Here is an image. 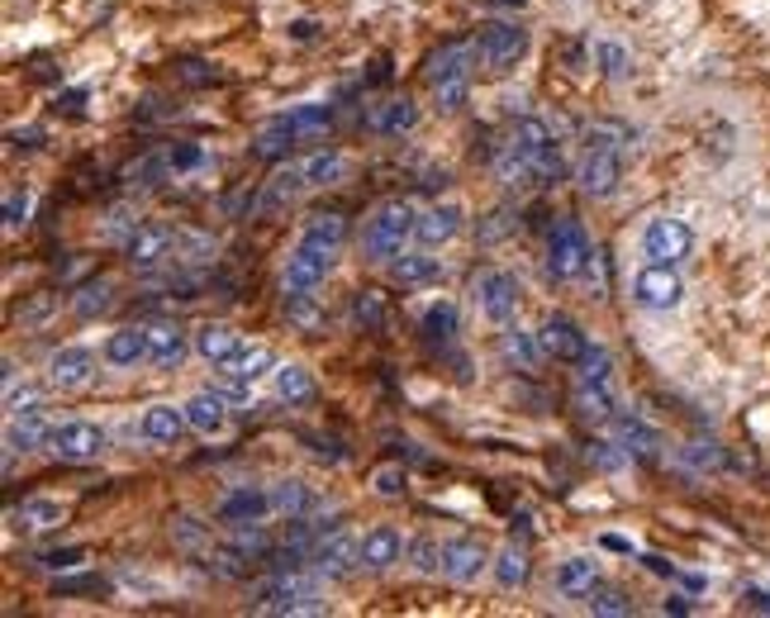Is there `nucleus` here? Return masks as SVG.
<instances>
[{"mask_svg":"<svg viewBox=\"0 0 770 618\" xmlns=\"http://www.w3.org/2000/svg\"><path fill=\"white\" fill-rule=\"evenodd\" d=\"M495 167H499V182H509V186H552V182H562V171H566L557 138H552L547 124L533 119V115H524L509 129V144L499 148Z\"/></svg>","mask_w":770,"mask_h":618,"instance_id":"f257e3e1","label":"nucleus"},{"mask_svg":"<svg viewBox=\"0 0 770 618\" xmlns=\"http://www.w3.org/2000/svg\"><path fill=\"white\" fill-rule=\"evenodd\" d=\"M319 576V571H314ZM304 571H276L272 580H262L253 590V614H324L329 599L319 590V580Z\"/></svg>","mask_w":770,"mask_h":618,"instance_id":"f03ea898","label":"nucleus"},{"mask_svg":"<svg viewBox=\"0 0 770 618\" xmlns=\"http://www.w3.org/2000/svg\"><path fill=\"white\" fill-rule=\"evenodd\" d=\"M186 247H209L205 238L186 234V228H167V224H138L129 238H124V257H129L134 272H157L182 262Z\"/></svg>","mask_w":770,"mask_h":618,"instance_id":"7ed1b4c3","label":"nucleus"},{"mask_svg":"<svg viewBox=\"0 0 770 618\" xmlns=\"http://www.w3.org/2000/svg\"><path fill=\"white\" fill-rule=\"evenodd\" d=\"M415 228H419V209L415 200H386L376 215L367 219V234H362V253L376 257V262H390V257H400L405 253V243L415 238Z\"/></svg>","mask_w":770,"mask_h":618,"instance_id":"20e7f679","label":"nucleus"},{"mask_svg":"<svg viewBox=\"0 0 770 618\" xmlns=\"http://www.w3.org/2000/svg\"><path fill=\"white\" fill-rule=\"evenodd\" d=\"M471 62H476V48H467V43H447L442 52H433V62H428V86H433L438 110H461V105H467Z\"/></svg>","mask_w":770,"mask_h":618,"instance_id":"39448f33","label":"nucleus"},{"mask_svg":"<svg viewBox=\"0 0 770 618\" xmlns=\"http://www.w3.org/2000/svg\"><path fill=\"white\" fill-rule=\"evenodd\" d=\"M471 48H476V67H480V72L505 77V72H514V67L528 58L533 39H528V29H518L509 20H495V24H486L476 33Z\"/></svg>","mask_w":770,"mask_h":618,"instance_id":"423d86ee","label":"nucleus"},{"mask_svg":"<svg viewBox=\"0 0 770 618\" xmlns=\"http://www.w3.org/2000/svg\"><path fill=\"white\" fill-rule=\"evenodd\" d=\"M547 267L557 281H581L589 267H595V247H589L585 228L576 219H562L547 234Z\"/></svg>","mask_w":770,"mask_h":618,"instance_id":"0eeeda50","label":"nucleus"},{"mask_svg":"<svg viewBox=\"0 0 770 618\" xmlns=\"http://www.w3.org/2000/svg\"><path fill=\"white\" fill-rule=\"evenodd\" d=\"M105 448H110V438H105V429H100V423H91V419H67L48 438V452L58 457V462H77V467L96 462Z\"/></svg>","mask_w":770,"mask_h":618,"instance_id":"6e6552de","label":"nucleus"},{"mask_svg":"<svg viewBox=\"0 0 770 618\" xmlns=\"http://www.w3.org/2000/svg\"><path fill=\"white\" fill-rule=\"evenodd\" d=\"M633 300L642 310H675L685 300V281H680L675 262H647L633 276Z\"/></svg>","mask_w":770,"mask_h":618,"instance_id":"1a4fd4ad","label":"nucleus"},{"mask_svg":"<svg viewBox=\"0 0 770 618\" xmlns=\"http://www.w3.org/2000/svg\"><path fill=\"white\" fill-rule=\"evenodd\" d=\"M471 295H476V310L486 314L490 324H509L514 314H518V281L509 272H499V267L476 272Z\"/></svg>","mask_w":770,"mask_h":618,"instance_id":"9d476101","label":"nucleus"},{"mask_svg":"<svg viewBox=\"0 0 770 618\" xmlns=\"http://www.w3.org/2000/svg\"><path fill=\"white\" fill-rule=\"evenodd\" d=\"M333 253L338 247H319V243H304L291 257H285V291L291 295H314L319 286H324V276L333 272Z\"/></svg>","mask_w":770,"mask_h":618,"instance_id":"9b49d317","label":"nucleus"},{"mask_svg":"<svg viewBox=\"0 0 770 618\" xmlns=\"http://www.w3.org/2000/svg\"><path fill=\"white\" fill-rule=\"evenodd\" d=\"M310 567L324 580H348L357 567H362V538H352L348 528H333V533H324L314 542Z\"/></svg>","mask_w":770,"mask_h":618,"instance_id":"f8f14e48","label":"nucleus"},{"mask_svg":"<svg viewBox=\"0 0 770 618\" xmlns=\"http://www.w3.org/2000/svg\"><path fill=\"white\" fill-rule=\"evenodd\" d=\"M642 253H647L652 262H685L694 253V228L685 219L661 215V219H652L647 228H642Z\"/></svg>","mask_w":770,"mask_h":618,"instance_id":"ddd939ff","label":"nucleus"},{"mask_svg":"<svg viewBox=\"0 0 770 618\" xmlns=\"http://www.w3.org/2000/svg\"><path fill=\"white\" fill-rule=\"evenodd\" d=\"M623 182V153H604V148H585L576 163V186L589 200H608Z\"/></svg>","mask_w":770,"mask_h":618,"instance_id":"4468645a","label":"nucleus"},{"mask_svg":"<svg viewBox=\"0 0 770 618\" xmlns=\"http://www.w3.org/2000/svg\"><path fill=\"white\" fill-rule=\"evenodd\" d=\"M96 381V352L91 347H58L48 357V385L52 391H86V385Z\"/></svg>","mask_w":770,"mask_h":618,"instance_id":"2eb2a0df","label":"nucleus"},{"mask_svg":"<svg viewBox=\"0 0 770 618\" xmlns=\"http://www.w3.org/2000/svg\"><path fill=\"white\" fill-rule=\"evenodd\" d=\"M537 343H543L547 357L571 362V366H581V357L589 352V339L581 333V324H576V320H566V314H547L543 328H537Z\"/></svg>","mask_w":770,"mask_h":618,"instance_id":"dca6fc26","label":"nucleus"},{"mask_svg":"<svg viewBox=\"0 0 770 618\" xmlns=\"http://www.w3.org/2000/svg\"><path fill=\"white\" fill-rule=\"evenodd\" d=\"M486 567H495V561L476 538H447L442 542V576L447 580H457V586H476Z\"/></svg>","mask_w":770,"mask_h":618,"instance_id":"f3484780","label":"nucleus"},{"mask_svg":"<svg viewBox=\"0 0 770 618\" xmlns=\"http://www.w3.org/2000/svg\"><path fill=\"white\" fill-rule=\"evenodd\" d=\"M276 514V500H272V490H257V485H238V490H228L220 509H214V519L220 523H262V519H272Z\"/></svg>","mask_w":770,"mask_h":618,"instance_id":"a211bd4d","label":"nucleus"},{"mask_svg":"<svg viewBox=\"0 0 770 618\" xmlns=\"http://www.w3.org/2000/svg\"><path fill=\"white\" fill-rule=\"evenodd\" d=\"M461 209L457 200H438V205H428L423 215H419V228H415V238L423 243V247H442V243H452L457 234H461Z\"/></svg>","mask_w":770,"mask_h":618,"instance_id":"6ab92c4d","label":"nucleus"},{"mask_svg":"<svg viewBox=\"0 0 770 618\" xmlns=\"http://www.w3.org/2000/svg\"><path fill=\"white\" fill-rule=\"evenodd\" d=\"M143 339H148V362L153 366H182L186 362V352H191V343H186V328L182 324H172V320H157V324H148L143 328Z\"/></svg>","mask_w":770,"mask_h":618,"instance_id":"aec40b11","label":"nucleus"},{"mask_svg":"<svg viewBox=\"0 0 770 618\" xmlns=\"http://www.w3.org/2000/svg\"><path fill=\"white\" fill-rule=\"evenodd\" d=\"M614 443L628 457H637V462H656L661 457V433L637 414H614Z\"/></svg>","mask_w":770,"mask_h":618,"instance_id":"412c9836","label":"nucleus"},{"mask_svg":"<svg viewBox=\"0 0 770 618\" xmlns=\"http://www.w3.org/2000/svg\"><path fill=\"white\" fill-rule=\"evenodd\" d=\"M58 523H67V504L48 500V494H29L25 504L10 509V528H20V533H48Z\"/></svg>","mask_w":770,"mask_h":618,"instance_id":"4be33fe9","label":"nucleus"},{"mask_svg":"<svg viewBox=\"0 0 770 618\" xmlns=\"http://www.w3.org/2000/svg\"><path fill=\"white\" fill-rule=\"evenodd\" d=\"M186 429H191L186 404H182V410H176V404H148V410H143V419H138V433L148 438V443H163V448H172Z\"/></svg>","mask_w":770,"mask_h":618,"instance_id":"5701e85b","label":"nucleus"},{"mask_svg":"<svg viewBox=\"0 0 770 618\" xmlns=\"http://www.w3.org/2000/svg\"><path fill=\"white\" fill-rule=\"evenodd\" d=\"M367 124L376 134H386V138H396V134H409L419 124V105L409 100V96H390L381 105H371L367 110Z\"/></svg>","mask_w":770,"mask_h":618,"instance_id":"b1692460","label":"nucleus"},{"mask_svg":"<svg viewBox=\"0 0 770 618\" xmlns=\"http://www.w3.org/2000/svg\"><path fill=\"white\" fill-rule=\"evenodd\" d=\"M195 352H201L209 366H228L243 352V333H234L228 324H201L195 328Z\"/></svg>","mask_w":770,"mask_h":618,"instance_id":"393cba45","label":"nucleus"},{"mask_svg":"<svg viewBox=\"0 0 770 618\" xmlns=\"http://www.w3.org/2000/svg\"><path fill=\"white\" fill-rule=\"evenodd\" d=\"M58 423H48L43 410H29V414H10V429H6V448L14 452H33V448H48V438Z\"/></svg>","mask_w":770,"mask_h":618,"instance_id":"a878e982","label":"nucleus"},{"mask_svg":"<svg viewBox=\"0 0 770 618\" xmlns=\"http://www.w3.org/2000/svg\"><path fill=\"white\" fill-rule=\"evenodd\" d=\"M400 557H405V538H400V528L381 523V528H371V533L362 538V567H367V571H390Z\"/></svg>","mask_w":770,"mask_h":618,"instance_id":"bb28decb","label":"nucleus"},{"mask_svg":"<svg viewBox=\"0 0 770 618\" xmlns=\"http://www.w3.org/2000/svg\"><path fill=\"white\" fill-rule=\"evenodd\" d=\"M600 580H604V571H600L595 557H566L562 567H557V595H566V599H589V590H595Z\"/></svg>","mask_w":770,"mask_h":618,"instance_id":"cd10ccee","label":"nucleus"},{"mask_svg":"<svg viewBox=\"0 0 770 618\" xmlns=\"http://www.w3.org/2000/svg\"><path fill=\"white\" fill-rule=\"evenodd\" d=\"M186 419H191V429L201 433V438H220V433L228 429L224 395H214V391H205V395H191V400H186Z\"/></svg>","mask_w":770,"mask_h":618,"instance_id":"c85d7f7f","label":"nucleus"},{"mask_svg":"<svg viewBox=\"0 0 770 618\" xmlns=\"http://www.w3.org/2000/svg\"><path fill=\"white\" fill-rule=\"evenodd\" d=\"M272 381H276V400H281V404H310V400L319 395L314 376H310V371H304L300 362L276 366V371H272Z\"/></svg>","mask_w":770,"mask_h":618,"instance_id":"c756f323","label":"nucleus"},{"mask_svg":"<svg viewBox=\"0 0 770 618\" xmlns=\"http://www.w3.org/2000/svg\"><path fill=\"white\" fill-rule=\"evenodd\" d=\"M304 190H310V182H304V167L300 163H291V167H281L272 182H266V190H262V205L266 209H285V205H295Z\"/></svg>","mask_w":770,"mask_h":618,"instance_id":"7c9ffc66","label":"nucleus"},{"mask_svg":"<svg viewBox=\"0 0 770 618\" xmlns=\"http://www.w3.org/2000/svg\"><path fill=\"white\" fill-rule=\"evenodd\" d=\"M304 182H310V190H324V186H338L343 182V171H348V157L338 153V148H319L304 157Z\"/></svg>","mask_w":770,"mask_h":618,"instance_id":"2f4dec72","label":"nucleus"},{"mask_svg":"<svg viewBox=\"0 0 770 618\" xmlns=\"http://www.w3.org/2000/svg\"><path fill=\"white\" fill-rule=\"evenodd\" d=\"M390 276L400 286H428V281H442V262L428 253H400V257H390Z\"/></svg>","mask_w":770,"mask_h":618,"instance_id":"473e14b6","label":"nucleus"},{"mask_svg":"<svg viewBox=\"0 0 770 618\" xmlns=\"http://www.w3.org/2000/svg\"><path fill=\"white\" fill-rule=\"evenodd\" d=\"M281 124L300 138V144H304V138H324L333 129V105H300V110L281 115Z\"/></svg>","mask_w":770,"mask_h":618,"instance_id":"72a5a7b5","label":"nucleus"},{"mask_svg":"<svg viewBox=\"0 0 770 618\" xmlns=\"http://www.w3.org/2000/svg\"><path fill=\"white\" fill-rule=\"evenodd\" d=\"M105 362L110 366H138L148 362V339H143V328H119L105 339Z\"/></svg>","mask_w":770,"mask_h":618,"instance_id":"f704fd0d","label":"nucleus"},{"mask_svg":"<svg viewBox=\"0 0 770 618\" xmlns=\"http://www.w3.org/2000/svg\"><path fill=\"white\" fill-rule=\"evenodd\" d=\"M576 414L585 423H614V395L604 391V381H581L576 385Z\"/></svg>","mask_w":770,"mask_h":618,"instance_id":"c9c22d12","label":"nucleus"},{"mask_svg":"<svg viewBox=\"0 0 770 618\" xmlns=\"http://www.w3.org/2000/svg\"><path fill=\"white\" fill-rule=\"evenodd\" d=\"M595 67H600V77H608V81H628V77H633L628 48L614 43V39H600V43H595Z\"/></svg>","mask_w":770,"mask_h":618,"instance_id":"e433bc0d","label":"nucleus"},{"mask_svg":"<svg viewBox=\"0 0 770 618\" xmlns=\"http://www.w3.org/2000/svg\"><path fill=\"white\" fill-rule=\"evenodd\" d=\"M272 500H276V514H285V519L314 514V509H319V500H314V494L304 490L300 481H276V485H272Z\"/></svg>","mask_w":770,"mask_h":618,"instance_id":"4c0bfd02","label":"nucleus"},{"mask_svg":"<svg viewBox=\"0 0 770 618\" xmlns=\"http://www.w3.org/2000/svg\"><path fill=\"white\" fill-rule=\"evenodd\" d=\"M352 320L362 324V328H371V333H381V328L390 324L386 295H381V291H357V300H352Z\"/></svg>","mask_w":770,"mask_h":618,"instance_id":"58836bf2","label":"nucleus"},{"mask_svg":"<svg viewBox=\"0 0 770 618\" xmlns=\"http://www.w3.org/2000/svg\"><path fill=\"white\" fill-rule=\"evenodd\" d=\"M423 339L428 343H452L457 339V305H447V300L428 305L423 310Z\"/></svg>","mask_w":770,"mask_h":618,"instance_id":"ea45409f","label":"nucleus"},{"mask_svg":"<svg viewBox=\"0 0 770 618\" xmlns=\"http://www.w3.org/2000/svg\"><path fill=\"white\" fill-rule=\"evenodd\" d=\"M495 580H499L505 590H518V586H524V580H528V552H524V547L509 542L505 552L495 557Z\"/></svg>","mask_w":770,"mask_h":618,"instance_id":"a19ab883","label":"nucleus"},{"mask_svg":"<svg viewBox=\"0 0 770 618\" xmlns=\"http://www.w3.org/2000/svg\"><path fill=\"white\" fill-rule=\"evenodd\" d=\"M585 605H589V614H600V618H628L633 614V599L623 590H614V586H604V580L589 590Z\"/></svg>","mask_w":770,"mask_h":618,"instance_id":"79ce46f5","label":"nucleus"},{"mask_svg":"<svg viewBox=\"0 0 770 618\" xmlns=\"http://www.w3.org/2000/svg\"><path fill=\"white\" fill-rule=\"evenodd\" d=\"M348 238V219L343 215H314L304 224V243H319V247H338Z\"/></svg>","mask_w":770,"mask_h":618,"instance_id":"37998d69","label":"nucleus"},{"mask_svg":"<svg viewBox=\"0 0 770 618\" xmlns=\"http://www.w3.org/2000/svg\"><path fill=\"white\" fill-rule=\"evenodd\" d=\"M228 366H234L238 376H247V381H262L266 371H276V357H272V347H262V343H253V347L243 343V352Z\"/></svg>","mask_w":770,"mask_h":618,"instance_id":"c03bdc74","label":"nucleus"},{"mask_svg":"<svg viewBox=\"0 0 770 618\" xmlns=\"http://www.w3.org/2000/svg\"><path fill=\"white\" fill-rule=\"evenodd\" d=\"M628 129L623 124H589L585 129V148H604V153H623L628 148Z\"/></svg>","mask_w":770,"mask_h":618,"instance_id":"a18cd8bd","label":"nucleus"},{"mask_svg":"<svg viewBox=\"0 0 770 618\" xmlns=\"http://www.w3.org/2000/svg\"><path fill=\"white\" fill-rule=\"evenodd\" d=\"M209 391H214V395H224V400H238V404H243V400H253V381L238 376L234 366H224V371H214Z\"/></svg>","mask_w":770,"mask_h":618,"instance_id":"49530a36","label":"nucleus"},{"mask_svg":"<svg viewBox=\"0 0 770 618\" xmlns=\"http://www.w3.org/2000/svg\"><path fill=\"white\" fill-rule=\"evenodd\" d=\"M105 590H110V580H105V576H58V580H52V595H58V599H71V595H105Z\"/></svg>","mask_w":770,"mask_h":618,"instance_id":"de8ad7c7","label":"nucleus"},{"mask_svg":"<svg viewBox=\"0 0 770 618\" xmlns=\"http://www.w3.org/2000/svg\"><path fill=\"white\" fill-rule=\"evenodd\" d=\"M409 557H415V571H423V576L442 571V542L438 538H415L409 542Z\"/></svg>","mask_w":770,"mask_h":618,"instance_id":"09e8293b","label":"nucleus"},{"mask_svg":"<svg viewBox=\"0 0 770 618\" xmlns=\"http://www.w3.org/2000/svg\"><path fill=\"white\" fill-rule=\"evenodd\" d=\"M537 347H543V343H533L528 333L505 328V357H509V362H518L524 371H533V362H537Z\"/></svg>","mask_w":770,"mask_h":618,"instance_id":"8fccbe9b","label":"nucleus"},{"mask_svg":"<svg viewBox=\"0 0 770 618\" xmlns=\"http://www.w3.org/2000/svg\"><path fill=\"white\" fill-rule=\"evenodd\" d=\"M43 571H77L86 561V547H52V552H39L33 557Z\"/></svg>","mask_w":770,"mask_h":618,"instance_id":"3c124183","label":"nucleus"},{"mask_svg":"<svg viewBox=\"0 0 770 618\" xmlns=\"http://www.w3.org/2000/svg\"><path fill=\"white\" fill-rule=\"evenodd\" d=\"M100 310H110V286L105 281H91V286H81V295H77V314H100Z\"/></svg>","mask_w":770,"mask_h":618,"instance_id":"603ef678","label":"nucleus"},{"mask_svg":"<svg viewBox=\"0 0 770 618\" xmlns=\"http://www.w3.org/2000/svg\"><path fill=\"white\" fill-rule=\"evenodd\" d=\"M176 77H182V86H214L220 81V67H209L201 58H186L182 67H176Z\"/></svg>","mask_w":770,"mask_h":618,"instance_id":"864d4df0","label":"nucleus"},{"mask_svg":"<svg viewBox=\"0 0 770 618\" xmlns=\"http://www.w3.org/2000/svg\"><path fill=\"white\" fill-rule=\"evenodd\" d=\"M371 485H376V494H386V500H400L409 481H405V471H400V467H381V471L371 475Z\"/></svg>","mask_w":770,"mask_h":618,"instance_id":"5fc2aeb1","label":"nucleus"},{"mask_svg":"<svg viewBox=\"0 0 770 618\" xmlns=\"http://www.w3.org/2000/svg\"><path fill=\"white\" fill-rule=\"evenodd\" d=\"M167 163H172V171H195L205 163V148L201 144H176V148H167Z\"/></svg>","mask_w":770,"mask_h":618,"instance_id":"6e6d98bb","label":"nucleus"},{"mask_svg":"<svg viewBox=\"0 0 770 618\" xmlns=\"http://www.w3.org/2000/svg\"><path fill=\"white\" fill-rule=\"evenodd\" d=\"M6 410L10 414H29V410H39V395H33L29 385L20 391V376H14V381H6Z\"/></svg>","mask_w":770,"mask_h":618,"instance_id":"4d7b16f0","label":"nucleus"},{"mask_svg":"<svg viewBox=\"0 0 770 618\" xmlns=\"http://www.w3.org/2000/svg\"><path fill=\"white\" fill-rule=\"evenodd\" d=\"M581 376L585 381H608V352L604 347H589L581 357Z\"/></svg>","mask_w":770,"mask_h":618,"instance_id":"13d9d810","label":"nucleus"},{"mask_svg":"<svg viewBox=\"0 0 770 618\" xmlns=\"http://www.w3.org/2000/svg\"><path fill=\"white\" fill-rule=\"evenodd\" d=\"M623 457H628V452H623L618 443H595V448H589V462H600L604 471H618Z\"/></svg>","mask_w":770,"mask_h":618,"instance_id":"bf43d9fd","label":"nucleus"},{"mask_svg":"<svg viewBox=\"0 0 770 618\" xmlns=\"http://www.w3.org/2000/svg\"><path fill=\"white\" fill-rule=\"evenodd\" d=\"M25 215H29V196H25V190H10V196H6V228H10V234L25 224Z\"/></svg>","mask_w":770,"mask_h":618,"instance_id":"052dcab7","label":"nucleus"},{"mask_svg":"<svg viewBox=\"0 0 770 618\" xmlns=\"http://www.w3.org/2000/svg\"><path fill=\"white\" fill-rule=\"evenodd\" d=\"M642 567H647L652 576H666V580H675V576H680V571L671 567V561H666V557H642Z\"/></svg>","mask_w":770,"mask_h":618,"instance_id":"680f3d73","label":"nucleus"},{"mask_svg":"<svg viewBox=\"0 0 770 618\" xmlns=\"http://www.w3.org/2000/svg\"><path fill=\"white\" fill-rule=\"evenodd\" d=\"M747 609L770 614V590H757V586H751V590H747Z\"/></svg>","mask_w":770,"mask_h":618,"instance_id":"e2e57ef3","label":"nucleus"},{"mask_svg":"<svg viewBox=\"0 0 770 618\" xmlns=\"http://www.w3.org/2000/svg\"><path fill=\"white\" fill-rule=\"evenodd\" d=\"M600 547H608V552H633V542L628 538H614V533H604Z\"/></svg>","mask_w":770,"mask_h":618,"instance_id":"0e129e2a","label":"nucleus"},{"mask_svg":"<svg viewBox=\"0 0 770 618\" xmlns=\"http://www.w3.org/2000/svg\"><path fill=\"white\" fill-rule=\"evenodd\" d=\"M690 609H694V605H690V599H680V595H675V599H666V605H661V614H690Z\"/></svg>","mask_w":770,"mask_h":618,"instance_id":"69168bd1","label":"nucleus"},{"mask_svg":"<svg viewBox=\"0 0 770 618\" xmlns=\"http://www.w3.org/2000/svg\"><path fill=\"white\" fill-rule=\"evenodd\" d=\"M490 6H505V10H518V6H524V0H490Z\"/></svg>","mask_w":770,"mask_h":618,"instance_id":"338daca9","label":"nucleus"}]
</instances>
